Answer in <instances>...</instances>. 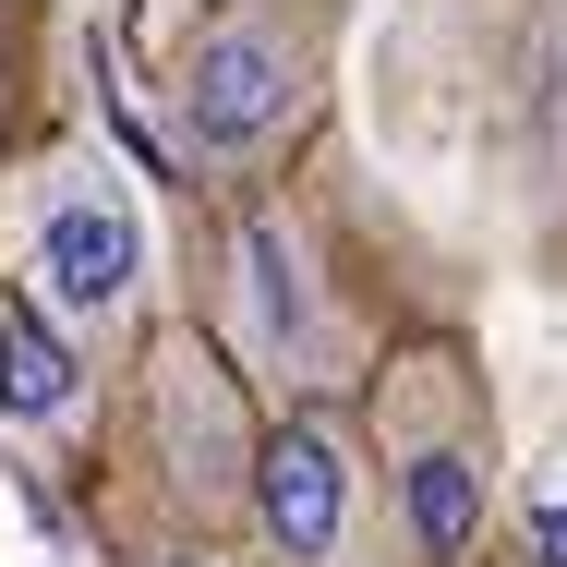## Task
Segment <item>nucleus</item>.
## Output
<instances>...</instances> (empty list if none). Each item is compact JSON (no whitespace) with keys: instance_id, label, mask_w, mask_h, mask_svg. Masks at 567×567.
Wrapping results in <instances>:
<instances>
[{"instance_id":"nucleus-5","label":"nucleus","mask_w":567,"mask_h":567,"mask_svg":"<svg viewBox=\"0 0 567 567\" xmlns=\"http://www.w3.org/2000/svg\"><path fill=\"white\" fill-rule=\"evenodd\" d=\"M24 290L97 362L121 350L133 302H145V206H133V182H121L97 145H73V157H49L24 182Z\"/></svg>"},{"instance_id":"nucleus-9","label":"nucleus","mask_w":567,"mask_h":567,"mask_svg":"<svg viewBox=\"0 0 567 567\" xmlns=\"http://www.w3.org/2000/svg\"><path fill=\"white\" fill-rule=\"evenodd\" d=\"M157 567H229V556H206V544H182V556H157Z\"/></svg>"},{"instance_id":"nucleus-3","label":"nucleus","mask_w":567,"mask_h":567,"mask_svg":"<svg viewBox=\"0 0 567 567\" xmlns=\"http://www.w3.org/2000/svg\"><path fill=\"white\" fill-rule=\"evenodd\" d=\"M254 544L266 567H423L399 532V495L374 471L362 411L315 399V411H278L266 458H254Z\"/></svg>"},{"instance_id":"nucleus-1","label":"nucleus","mask_w":567,"mask_h":567,"mask_svg":"<svg viewBox=\"0 0 567 567\" xmlns=\"http://www.w3.org/2000/svg\"><path fill=\"white\" fill-rule=\"evenodd\" d=\"M327 85H339V0H206L169 61L182 157L218 182H266L278 157L315 145Z\"/></svg>"},{"instance_id":"nucleus-7","label":"nucleus","mask_w":567,"mask_h":567,"mask_svg":"<svg viewBox=\"0 0 567 567\" xmlns=\"http://www.w3.org/2000/svg\"><path fill=\"white\" fill-rule=\"evenodd\" d=\"M0 423L37 447H85V423H97V350L24 278H0Z\"/></svg>"},{"instance_id":"nucleus-6","label":"nucleus","mask_w":567,"mask_h":567,"mask_svg":"<svg viewBox=\"0 0 567 567\" xmlns=\"http://www.w3.org/2000/svg\"><path fill=\"white\" fill-rule=\"evenodd\" d=\"M266 399H254V374L229 362L206 327H157L145 350V435H157V483L229 532V519H254V458H266Z\"/></svg>"},{"instance_id":"nucleus-8","label":"nucleus","mask_w":567,"mask_h":567,"mask_svg":"<svg viewBox=\"0 0 567 567\" xmlns=\"http://www.w3.org/2000/svg\"><path fill=\"white\" fill-rule=\"evenodd\" d=\"M532 532H544V567H567V507H544Z\"/></svg>"},{"instance_id":"nucleus-4","label":"nucleus","mask_w":567,"mask_h":567,"mask_svg":"<svg viewBox=\"0 0 567 567\" xmlns=\"http://www.w3.org/2000/svg\"><path fill=\"white\" fill-rule=\"evenodd\" d=\"M218 266H229L218 350L278 399V411L339 399L350 386V315H339V290H327V266H315V241H302V218H290V206H241Z\"/></svg>"},{"instance_id":"nucleus-2","label":"nucleus","mask_w":567,"mask_h":567,"mask_svg":"<svg viewBox=\"0 0 567 567\" xmlns=\"http://www.w3.org/2000/svg\"><path fill=\"white\" fill-rule=\"evenodd\" d=\"M362 435H374V471L399 495V532L423 567H471L483 532H495V399H483V362L458 339H399L362 386Z\"/></svg>"}]
</instances>
